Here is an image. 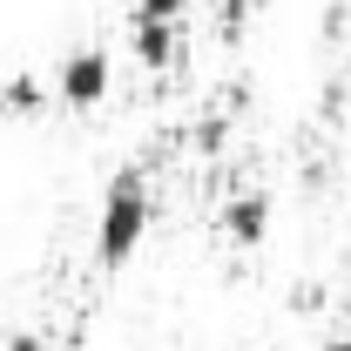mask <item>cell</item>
<instances>
[{
  "label": "cell",
  "mask_w": 351,
  "mask_h": 351,
  "mask_svg": "<svg viewBox=\"0 0 351 351\" xmlns=\"http://www.w3.org/2000/svg\"><path fill=\"white\" fill-rule=\"evenodd\" d=\"M223 237H230L237 250H257L263 237H270V196H263V189H237V196L223 203Z\"/></svg>",
  "instance_id": "3957f363"
},
{
  "label": "cell",
  "mask_w": 351,
  "mask_h": 351,
  "mask_svg": "<svg viewBox=\"0 0 351 351\" xmlns=\"http://www.w3.org/2000/svg\"><path fill=\"white\" fill-rule=\"evenodd\" d=\"M250 7H257V0H217V27L230 34V41L243 34V21H250Z\"/></svg>",
  "instance_id": "8992f818"
},
{
  "label": "cell",
  "mask_w": 351,
  "mask_h": 351,
  "mask_svg": "<svg viewBox=\"0 0 351 351\" xmlns=\"http://www.w3.org/2000/svg\"><path fill=\"white\" fill-rule=\"evenodd\" d=\"M189 0H135V21H182Z\"/></svg>",
  "instance_id": "52a82bcc"
},
{
  "label": "cell",
  "mask_w": 351,
  "mask_h": 351,
  "mask_svg": "<svg viewBox=\"0 0 351 351\" xmlns=\"http://www.w3.org/2000/svg\"><path fill=\"white\" fill-rule=\"evenodd\" d=\"M149 217H156L149 176H142V169H115L108 189H101V217H95V263H101V270H122V263L142 250Z\"/></svg>",
  "instance_id": "6da1fadb"
},
{
  "label": "cell",
  "mask_w": 351,
  "mask_h": 351,
  "mask_svg": "<svg viewBox=\"0 0 351 351\" xmlns=\"http://www.w3.org/2000/svg\"><path fill=\"white\" fill-rule=\"evenodd\" d=\"M108 88H115V61H108V47H75V54H61V68H54V101L61 108H101L108 101Z\"/></svg>",
  "instance_id": "7a4b0ae2"
},
{
  "label": "cell",
  "mask_w": 351,
  "mask_h": 351,
  "mask_svg": "<svg viewBox=\"0 0 351 351\" xmlns=\"http://www.w3.org/2000/svg\"><path fill=\"white\" fill-rule=\"evenodd\" d=\"M291 304H298V311H317V304H324V291H317V284H298V291H291Z\"/></svg>",
  "instance_id": "ba28073f"
},
{
  "label": "cell",
  "mask_w": 351,
  "mask_h": 351,
  "mask_svg": "<svg viewBox=\"0 0 351 351\" xmlns=\"http://www.w3.org/2000/svg\"><path fill=\"white\" fill-rule=\"evenodd\" d=\"M47 101H54V95H47L34 75H14V82L0 88V115H41Z\"/></svg>",
  "instance_id": "5b68a950"
},
{
  "label": "cell",
  "mask_w": 351,
  "mask_h": 351,
  "mask_svg": "<svg viewBox=\"0 0 351 351\" xmlns=\"http://www.w3.org/2000/svg\"><path fill=\"white\" fill-rule=\"evenodd\" d=\"M324 351H351V338H331V345H324Z\"/></svg>",
  "instance_id": "30bf717a"
},
{
  "label": "cell",
  "mask_w": 351,
  "mask_h": 351,
  "mask_svg": "<svg viewBox=\"0 0 351 351\" xmlns=\"http://www.w3.org/2000/svg\"><path fill=\"white\" fill-rule=\"evenodd\" d=\"M129 47H135V61H142L149 75H162L176 54H182V21H135Z\"/></svg>",
  "instance_id": "277c9868"
},
{
  "label": "cell",
  "mask_w": 351,
  "mask_h": 351,
  "mask_svg": "<svg viewBox=\"0 0 351 351\" xmlns=\"http://www.w3.org/2000/svg\"><path fill=\"white\" fill-rule=\"evenodd\" d=\"M0 351H47V345H41V338H34V331H14V338H7V345H0Z\"/></svg>",
  "instance_id": "9c48e42d"
}]
</instances>
